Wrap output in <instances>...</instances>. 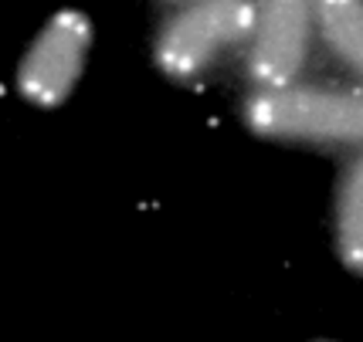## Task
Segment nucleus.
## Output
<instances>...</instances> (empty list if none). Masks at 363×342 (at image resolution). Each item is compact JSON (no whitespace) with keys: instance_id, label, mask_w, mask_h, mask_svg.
<instances>
[{"instance_id":"obj_1","label":"nucleus","mask_w":363,"mask_h":342,"mask_svg":"<svg viewBox=\"0 0 363 342\" xmlns=\"http://www.w3.org/2000/svg\"><path fill=\"white\" fill-rule=\"evenodd\" d=\"M245 122L265 139L363 142V95L319 89H258L245 102Z\"/></svg>"},{"instance_id":"obj_4","label":"nucleus","mask_w":363,"mask_h":342,"mask_svg":"<svg viewBox=\"0 0 363 342\" xmlns=\"http://www.w3.org/2000/svg\"><path fill=\"white\" fill-rule=\"evenodd\" d=\"M316 0H262L248 72L258 89H285L299 75L309 47Z\"/></svg>"},{"instance_id":"obj_2","label":"nucleus","mask_w":363,"mask_h":342,"mask_svg":"<svg viewBox=\"0 0 363 342\" xmlns=\"http://www.w3.org/2000/svg\"><path fill=\"white\" fill-rule=\"evenodd\" d=\"M258 7L248 0H201L177 14L157 41V64L170 78H194L224 47L255 34Z\"/></svg>"},{"instance_id":"obj_6","label":"nucleus","mask_w":363,"mask_h":342,"mask_svg":"<svg viewBox=\"0 0 363 342\" xmlns=\"http://www.w3.org/2000/svg\"><path fill=\"white\" fill-rule=\"evenodd\" d=\"M336 234H340V254H343L347 268L363 275V159L350 170L347 183H343Z\"/></svg>"},{"instance_id":"obj_5","label":"nucleus","mask_w":363,"mask_h":342,"mask_svg":"<svg viewBox=\"0 0 363 342\" xmlns=\"http://www.w3.org/2000/svg\"><path fill=\"white\" fill-rule=\"evenodd\" d=\"M316 21L333 51L363 75V0H316Z\"/></svg>"},{"instance_id":"obj_3","label":"nucleus","mask_w":363,"mask_h":342,"mask_svg":"<svg viewBox=\"0 0 363 342\" xmlns=\"http://www.w3.org/2000/svg\"><path fill=\"white\" fill-rule=\"evenodd\" d=\"M89 45H92L89 17L79 11L55 14L41 28V34L34 38V45L28 47V55L21 62V72H17L21 95L38 109L62 106L82 75Z\"/></svg>"}]
</instances>
